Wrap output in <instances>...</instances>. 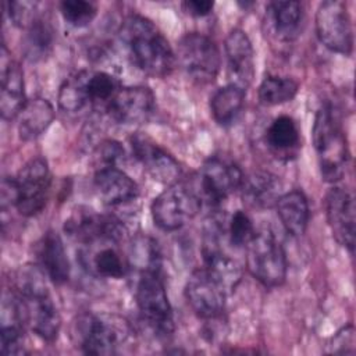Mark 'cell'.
Instances as JSON below:
<instances>
[{"label":"cell","instance_id":"2","mask_svg":"<svg viewBox=\"0 0 356 356\" xmlns=\"http://www.w3.org/2000/svg\"><path fill=\"white\" fill-rule=\"evenodd\" d=\"M312 136L321 178L325 182L339 181L346 170L349 149L346 135L331 106L324 104L317 110Z\"/></svg>","mask_w":356,"mask_h":356},{"label":"cell","instance_id":"33","mask_svg":"<svg viewBox=\"0 0 356 356\" xmlns=\"http://www.w3.org/2000/svg\"><path fill=\"white\" fill-rule=\"evenodd\" d=\"M24 330L21 324L3 323L0 332V352L4 356L22 355L24 350Z\"/></svg>","mask_w":356,"mask_h":356},{"label":"cell","instance_id":"25","mask_svg":"<svg viewBox=\"0 0 356 356\" xmlns=\"http://www.w3.org/2000/svg\"><path fill=\"white\" fill-rule=\"evenodd\" d=\"M266 142L275 154H291L299 147L300 132L296 121L289 115H280L268 125Z\"/></svg>","mask_w":356,"mask_h":356},{"label":"cell","instance_id":"24","mask_svg":"<svg viewBox=\"0 0 356 356\" xmlns=\"http://www.w3.org/2000/svg\"><path fill=\"white\" fill-rule=\"evenodd\" d=\"M245 103V90L228 83L217 89L210 99V111L218 125L228 127L236 121Z\"/></svg>","mask_w":356,"mask_h":356},{"label":"cell","instance_id":"11","mask_svg":"<svg viewBox=\"0 0 356 356\" xmlns=\"http://www.w3.org/2000/svg\"><path fill=\"white\" fill-rule=\"evenodd\" d=\"M14 182L18 213L25 217L39 214L46 206L51 184L47 161L43 157L31 159L14 177Z\"/></svg>","mask_w":356,"mask_h":356},{"label":"cell","instance_id":"19","mask_svg":"<svg viewBox=\"0 0 356 356\" xmlns=\"http://www.w3.org/2000/svg\"><path fill=\"white\" fill-rule=\"evenodd\" d=\"M95 189L103 203L118 206L136 199V182L118 167H99L93 178Z\"/></svg>","mask_w":356,"mask_h":356},{"label":"cell","instance_id":"32","mask_svg":"<svg viewBox=\"0 0 356 356\" xmlns=\"http://www.w3.org/2000/svg\"><path fill=\"white\" fill-rule=\"evenodd\" d=\"M227 232L232 246L245 248L249 243V241L253 238L256 231L250 217L245 211L236 210L229 218Z\"/></svg>","mask_w":356,"mask_h":356},{"label":"cell","instance_id":"6","mask_svg":"<svg viewBox=\"0 0 356 356\" xmlns=\"http://www.w3.org/2000/svg\"><path fill=\"white\" fill-rule=\"evenodd\" d=\"M74 325V338L86 355H114L127 337V325L108 316L85 313Z\"/></svg>","mask_w":356,"mask_h":356},{"label":"cell","instance_id":"20","mask_svg":"<svg viewBox=\"0 0 356 356\" xmlns=\"http://www.w3.org/2000/svg\"><path fill=\"white\" fill-rule=\"evenodd\" d=\"M38 261L42 271L54 282L64 284L70 278V261L60 235L47 231L38 243Z\"/></svg>","mask_w":356,"mask_h":356},{"label":"cell","instance_id":"29","mask_svg":"<svg viewBox=\"0 0 356 356\" xmlns=\"http://www.w3.org/2000/svg\"><path fill=\"white\" fill-rule=\"evenodd\" d=\"M89 264L97 275L104 278H122L128 270V264L114 246H103L95 252Z\"/></svg>","mask_w":356,"mask_h":356},{"label":"cell","instance_id":"34","mask_svg":"<svg viewBox=\"0 0 356 356\" xmlns=\"http://www.w3.org/2000/svg\"><path fill=\"white\" fill-rule=\"evenodd\" d=\"M7 14L14 25L19 28H28L38 17L36 7L38 3L32 1H8L6 3Z\"/></svg>","mask_w":356,"mask_h":356},{"label":"cell","instance_id":"5","mask_svg":"<svg viewBox=\"0 0 356 356\" xmlns=\"http://www.w3.org/2000/svg\"><path fill=\"white\" fill-rule=\"evenodd\" d=\"M138 309L147 325L161 337L174 331V316L160 271H140L135 286Z\"/></svg>","mask_w":356,"mask_h":356},{"label":"cell","instance_id":"14","mask_svg":"<svg viewBox=\"0 0 356 356\" xmlns=\"http://www.w3.org/2000/svg\"><path fill=\"white\" fill-rule=\"evenodd\" d=\"M129 143L135 159L154 181L167 185H172L178 181L181 175L178 161L160 147L149 135L143 132L132 134Z\"/></svg>","mask_w":356,"mask_h":356},{"label":"cell","instance_id":"1","mask_svg":"<svg viewBox=\"0 0 356 356\" xmlns=\"http://www.w3.org/2000/svg\"><path fill=\"white\" fill-rule=\"evenodd\" d=\"M118 36L131 63L142 72L163 78L175 67L177 57L168 40L150 19L138 14L127 17Z\"/></svg>","mask_w":356,"mask_h":356},{"label":"cell","instance_id":"17","mask_svg":"<svg viewBox=\"0 0 356 356\" xmlns=\"http://www.w3.org/2000/svg\"><path fill=\"white\" fill-rule=\"evenodd\" d=\"M224 47L229 83L246 90L254 76L253 47L249 36L242 29L235 28L225 38Z\"/></svg>","mask_w":356,"mask_h":356},{"label":"cell","instance_id":"18","mask_svg":"<svg viewBox=\"0 0 356 356\" xmlns=\"http://www.w3.org/2000/svg\"><path fill=\"white\" fill-rule=\"evenodd\" d=\"M0 113L4 120H14L18 117L24 104L26 103L24 92V72L21 65L8 56L6 44L1 46L0 56Z\"/></svg>","mask_w":356,"mask_h":356},{"label":"cell","instance_id":"13","mask_svg":"<svg viewBox=\"0 0 356 356\" xmlns=\"http://www.w3.org/2000/svg\"><path fill=\"white\" fill-rule=\"evenodd\" d=\"M228 293L204 268H196L185 284V298L193 313L204 320H216L222 316Z\"/></svg>","mask_w":356,"mask_h":356},{"label":"cell","instance_id":"21","mask_svg":"<svg viewBox=\"0 0 356 356\" xmlns=\"http://www.w3.org/2000/svg\"><path fill=\"white\" fill-rule=\"evenodd\" d=\"M239 189L242 191L243 200L256 209L275 207L282 195L281 181L268 171H254L243 177Z\"/></svg>","mask_w":356,"mask_h":356},{"label":"cell","instance_id":"35","mask_svg":"<svg viewBox=\"0 0 356 356\" xmlns=\"http://www.w3.org/2000/svg\"><path fill=\"white\" fill-rule=\"evenodd\" d=\"M125 159L122 146L115 140H104L97 149V160L100 167H118Z\"/></svg>","mask_w":356,"mask_h":356},{"label":"cell","instance_id":"23","mask_svg":"<svg viewBox=\"0 0 356 356\" xmlns=\"http://www.w3.org/2000/svg\"><path fill=\"white\" fill-rule=\"evenodd\" d=\"M282 227L292 236L305 234L309 222V204L302 191H289L280 196L275 204Z\"/></svg>","mask_w":356,"mask_h":356},{"label":"cell","instance_id":"30","mask_svg":"<svg viewBox=\"0 0 356 356\" xmlns=\"http://www.w3.org/2000/svg\"><path fill=\"white\" fill-rule=\"evenodd\" d=\"M131 260L140 271H160L161 254L157 242L147 236H140L134 241L131 249Z\"/></svg>","mask_w":356,"mask_h":356},{"label":"cell","instance_id":"36","mask_svg":"<svg viewBox=\"0 0 356 356\" xmlns=\"http://www.w3.org/2000/svg\"><path fill=\"white\" fill-rule=\"evenodd\" d=\"M328 352L330 353H337V355H343L355 353V330L352 325L343 327L339 330L332 338L331 342L328 343Z\"/></svg>","mask_w":356,"mask_h":356},{"label":"cell","instance_id":"27","mask_svg":"<svg viewBox=\"0 0 356 356\" xmlns=\"http://www.w3.org/2000/svg\"><path fill=\"white\" fill-rule=\"evenodd\" d=\"M54 42V29L43 18H36L28 28L24 38V51L26 58L38 61L44 58Z\"/></svg>","mask_w":356,"mask_h":356},{"label":"cell","instance_id":"16","mask_svg":"<svg viewBox=\"0 0 356 356\" xmlns=\"http://www.w3.org/2000/svg\"><path fill=\"white\" fill-rule=\"evenodd\" d=\"M325 216L332 236L350 253L355 248V199L342 186H334L325 197Z\"/></svg>","mask_w":356,"mask_h":356},{"label":"cell","instance_id":"28","mask_svg":"<svg viewBox=\"0 0 356 356\" xmlns=\"http://www.w3.org/2000/svg\"><path fill=\"white\" fill-rule=\"evenodd\" d=\"M299 83L289 76L268 75L259 86V99L266 106H277L286 103L298 93Z\"/></svg>","mask_w":356,"mask_h":356},{"label":"cell","instance_id":"37","mask_svg":"<svg viewBox=\"0 0 356 356\" xmlns=\"http://www.w3.org/2000/svg\"><path fill=\"white\" fill-rule=\"evenodd\" d=\"M214 3L210 0H186L182 3V8L192 17H206L211 13Z\"/></svg>","mask_w":356,"mask_h":356},{"label":"cell","instance_id":"3","mask_svg":"<svg viewBox=\"0 0 356 356\" xmlns=\"http://www.w3.org/2000/svg\"><path fill=\"white\" fill-rule=\"evenodd\" d=\"M121 89L115 76L104 71H79L68 76L60 86L58 103L68 113H76L86 106L104 108Z\"/></svg>","mask_w":356,"mask_h":356},{"label":"cell","instance_id":"9","mask_svg":"<svg viewBox=\"0 0 356 356\" xmlns=\"http://www.w3.org/2000/svg\"><path fill=\"white\" fill-rule=\"evenodd\" d=\"M64 231L70 238L85 245L120 242L125 235V227L117 217L100 214L88 206H76L71 210Z\"/></svg>","mask_w":356,"mask_h":356},{"label":"cell","instance_id":"15","mask_svg":"<svg viewBox=\"0 0 356 356\" xmlns=\"http://www.w3.org/2000/svg\"><path fill=\"white\" fill-rule=\"evenodd\" d=\"M154 106L156 97L149 88L125 86L115 93L106 111L114 121L132 125L147 121L154 111Z\"/></svg>","mask_w":356,"mask_h":356},{"label":"cell","instance_id":"12","mask_svg":"<svg viewBox=\"0 0 356 356\" xmlns=\"http://www.w3.org/2000/svg\"><path fill=\"white\" fill-rule=\"evenodd\" d=\"M316 32L331 51L349 56L353 50V28L348 7L339 0L323 1L316 13Z\"/></svg>","mask_w":356,"mask_h":356},{"label":"cell","instance_id":"8","mask_svg":"<svg viewBox=\"0 0 356 356\" xmlns=\"http://www.w3.org/2000/svg\"><path fill=\"white\" fill-rule=\"evenodd\" d=\"M177 57L182 70L196 82H213L220 72L221 54L218 46L203 33H185L178 42Z\"/></svg>","mask_w":356,"mask_h":356},{"label":"cell","instance_id":"4","mask_svg":"<svg viewBox=\"0 0 356 356\" xmlns=\"http://www.w3.org/2000/svg\"><path fill=\"white\" fill-rule=\"evenodd\" d=\"M246 248L248 271L264 286H278L286 278V254L277 239L268 231L261 229L254 232Z\"/></svg>","mask_w":356,"mask_h":356},{"label":"cell","instance_id":"26","mask_svg":"<svg viewBox=\"0 0 356 356\" xmlns=\"http://www.w3.org/2000/svg\"><path fill=\"white\" fill-rule=\"evenodd\" d=\"M302 4L299 1H271L267 6L270 24L281 39H292L300 26Z\"/></svg>","mask_w":356,"mask_h":356},{"label":"cell","instance_id":"22","mask_svg":"<svg viewBox=\"0 0 356 356\" xmlns=\"http://www.w3.org/2000/svg\"><path fill=\"white\" fill-rule=\"evenodd\" d=\"M54 108L47 99L33 97L26 100L18 114V135L22 140H35L51 124Z\"/></svg>","mask_w":356,"mask_h":356},{"label":"cell","instance_id":"7","mask_svg":"<svg viewBox=\"0 0 356 356\" xmlns=\"http://www.w3.org/2000/svg\"><path fill=\"white\" fill-rule=\"evenodd\" d=\"M202 200L196 191L185 184H172L152 203L154 224L163 231H175L186 225L199 211Z\"/></svg>","mask_w":356,"mask_h":356},{"label":"cell","instance_id":"10","mask_svg":"<svg viewBox=\"0 0 356 356\" xmlns=\"http://www.w3.org/2000/svg\"><path fill=\"white\" fill-rule=\"evenodd\" d=\"M243 172L232 160L222 157L207 159L199 170L196 193L210 206H220L231 193L238 191Z\"/></svg>","mask_w":356,"mask_h":356},{"label":"cell","instance_id":"31","mask_svg":"<svg viewBox=\"0 0 356 356\" xmlns=\"http://www.w3.org/2000/svg\"><path fill=\"white\" fill-rule=\"evenodd\" d=\"M60 13L67 24L74 28L86 26L97 14V6L88 0H64L60 3Z\"/></svg>","mask_w":356,"mask_h":356}]
</instances>
